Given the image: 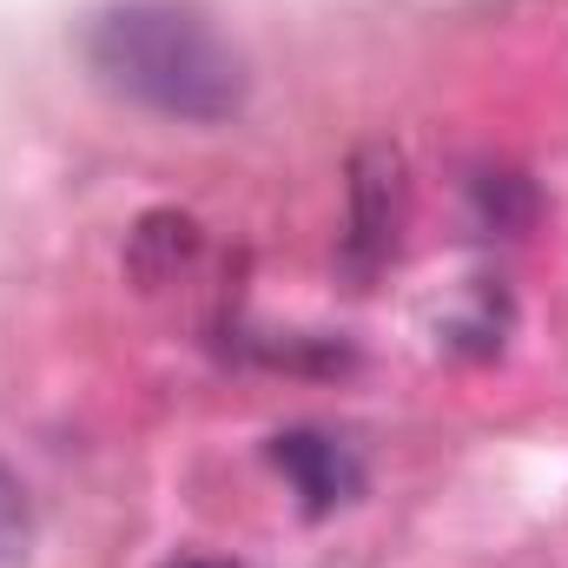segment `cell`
Segmentation results:
<instances>
[{"mask_svg":"<svg viewBox=\"0 0 568 568\" xmlns=\"http://www.w3.org/2000/svg\"><path fill=\"white\" fill-rule=\"evenodd\" d=\"M80 67L100 93L179 126H225L252 100L245 53L192 0H106L80 27Z\"/></svg>","mask_w":568,"mask_h":568,"instance_id":"6da1fadb","label":"cell"},{"mask_svg":"<svg viewBox=\"0 0 568 568\" xmlns=\"http://www.w3.org/2000/svg\"><path fill=\"white\" fill-rule=\"evenodd\" d=\"M27 549H33V503H27L20 476L0 463V568L20 562Z\"/></svg>","mask_w":568,"mask_h":568,"instance_id":"5b68a950","label":"cell"},{"mask_svg":"<svg viewBox=\"0 0 568 568\" xmlns=\"http://www.w3.org/2000/svg\"><path fill=\"white\" fill-rule=\"evenodd\" d=\"M192 252H199V225L179 219V212H152V219H140V232H133V278L165 284Z\"/></svg>","mask_w":568,"mask_h":568,"instance_id":"277c9868","label":"cell"},{"mask_svg":"<svg viewBox=\"0 0 568 568\" xmlns=\"http://www.w3.org/2000/svg\"><path fill=\"white\" fill-rule=\"evenodd\" d=\"M165 568H225V562H205V556H179V562H165Z\"/></svg>","mask_w":568,"mask_h":568,"instance_id":"8992f818","label":"cell"},{"mask_svg":"<svg viewBox=\"0 0 568 568\" xmlns=\"http://www.w3.org/2000/svg\"><path fill=\"white\" fill-rule=\"evenodd\" d=\"M344 199H351V225H344V258H351V272L390 265L397 245H404V225H410V165H404V152L384 145V140L357 145V152H351V185H344Z\"/></svg>","mask_w":568,"mask_h":568,"instance_id":"7a4b0ae2","label":"cell"},{"mask_svg":"<svg viewBox=\"0 0 568 568\" xmlns=\"http://www.w3.org/2000/svg\"><path fill=\"white\" fill-rule=\"evenodd\" d=\"M272 469H278L284 483H291V496H297V509L317 523V516H337V509H351L357 496H364V463H357V449L344 443V436H331V429H278L272 436Z\"/></svg>","mask_w":568,"mask_h":568,"instance_id":"3957f363","label":"cell"}]
</instances>
